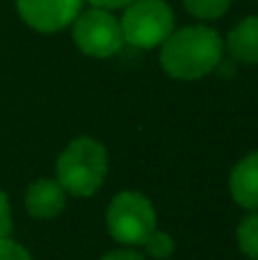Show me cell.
<instances>
[{
  "label": "cell",
  "instance_id": "cell-6",
  "mask_svg": "<svg viewBox=\"0 0 258 260\" xmlns=\"http://www.w3.org/2000/svg\"><path fill=\"white\" fill-rule=\"evenodd\" d=\"M85 0H16L18 16L37 32H59L82 12Z\"/></svg>",
  "mask_w": 258,
  "mask_h": 260
},
{
  "label": "cell",
  "instance_id": "cell-16",
  "mask_svg": "<svg viewBox=\"0 0 258 260\" xmlns=\"http://www.w3.org/2000/svg\"><path fill=\"white\" fill-rule=\"evenodd\" d=\"M91 7L99 9H108V12H114V9H123L133 3V0H87Z\"/></svg>",
  "mask_w": 258,
  "mask_h": 260
},
{
  "label": "cell",
  "instance_id": "cell-5",
  "mask_svg": "<svg viewBox=\"0 0 258 260\" xmlns=\"http://www.w3.org/2000/svg\"><path fill=\"white\" fill-rule=\"evenodd\" d=\"M71 25L76 46L89 57H112L123 46L121 23L108 9L91 7L87 12H80Z\"/></svg>",
  "mask_w": 258,
  "mask_h": 260
},
{
  "label": "cell",
  "instance_id": "cell-4",
  "mask_svg": "<svg viewBox=\"0 0 258 260\" xmlns=\"http://www.w3.org/2000/svg\"><path fill=\"white\" fill-rule=\"evenodd\" d=\"M108 231L117 242L137 247L155 231V212L151 201L140 192H121L108 208Z\"/></svg>",
  "mask_w": 258,
  "mask_h": 260
},
{
  "label": "cell",
  "instance_id": "cell-13",
  "mask_svg": "<svg viewBox=\"0 0 258 260\" xmlns=\"http://www.w3.org/2000/svg\"><path fill=\"white\" fill-rule=\"evenodd\" d=\"M0 260H32V258L18 242H14L9 238H0Z\"/></svg>",
  "mask_w": 258,
  "mask_h": 260
},
{
  "label": "cell",
  "instance_id": "cell-8",
  "mask_svg": "<svg viewBox=\"0 0 258 260\" xmlns=\"http://www.w3.org/2000/svg\"><path fill=\"white\" fill-rule=\"evenodd\" d=\"M231 194L238 206L258 210V151L236 165L231 174Z\"/></svg>",
  "mask_w": 258,
  "mask_h": 260
},
{
  "label": "cell",
  "instance_id": "cell-1",
  "mask_svg": "<svg viewBox=\"0 0 258 260\" xmlns=\"http://www.w3.org/2000/svg\"><path fill=\"white\" fill-rule=\"evenodd\" d=\"M224 59V41L208 25L174 30L160 46V67L176 80H199Z\"/></svg>",
  "mask_w": 258,
  "mask_h": 260
},
{
  "label": "cell",
  "instance_id": "cell-9",
  "mask_svg": "<svg viewBox=\"0 0 258 260\" xmlns=\"http://www.w3.org/2000/svg\"><path fill=\"white\" fill-rule=\"evenodd\" d=\"M227 53L242 64H258V16H247L227 37Z\"/></svg>",
  "mask_w": 258,
  "mask_h": 260
},
{
  "label": "cell",
  "instance_id": "cell-2",
  "mask_svg": "<svg viewBox=\"0 0 258 260\" xmlns=\"http://www.w3.org/2000/svg\"><path fill=\"white\" fill-rule=\"evenodd\" d=\"M108 174V151L91 137H78L57 157V183L73 197L99 192Z\"/></svg>",
  "mask_w": 258,
  "mask_h": 260
},
{
  "label": "cell",
  "instance_id": "cell-15",
  "mask_svg": "<svg viewBox=\"0 0 258 260\" xmlns=\"http://www.w3.org/2000/svg\"><path fill=\"white\" fill-rule=\"evenodd\" d=\"M101 260H144V256L137 253L135 249H117V251L105 253Z\"/></svg>",
  "mask_w": 258,
  "mask_h": 260
},
{
  "label": "cell",
  "instance_id": "cell-14",
  "mask_svg": "<svg viewBox=\"0 0 258 260\" xmlns=\"http://www.w3.org/2000/svg\"><path fill=\"white\" fill-rule=\"evenodd\" d=\"M12 233V208L7 194L0 189V238H9Z\"/></svg>",
  "mask_w": 258,
  "mask_h": 260
},
{
  "label": "cell",
  "instance_id": "cell-10",
  "mask_svg": "<svg viewBox=\"0 0 258 260\" xmlns=\"http://www.w3.org/2000/svg\"><path fill=\"white\" fill-rule=\"evenodd\" d=\"M238 247L245 256L258 260V212L240 221V226H238Z\"/></svg>",
  "mask_w": 258,
  "mask_h": 260
},
{
  "label": "cell",
  "instance_id": "cell-11",
  "mask_svg": "<svg viewBox=\"0 0 258 260\" xmlns=\"http://www.w3.org/2000/svg\"><path fill=\"white\" fill-rule=\"evenodd\" d=\"M183 7L199 21H215L231 7V0H183Z\"/></svg>",
  "mask_w": 258,
  "mask_h": 260
},
{
  "label": "cell",
  "instance_id": "cell-12",
  "mask_svg": "<svg viewBox=\"0 0 258 260\" xmlns=\"http://www.w3.org/2000/svg\"><path fill=\"white\" fill-rule=\"evenodd\" d=\"M144 249H146V253H149L151 258L165 260V258H169L174 253V240H172V235L163 233V231H153V233L146 238Z\"/></svg>",
  "mask_w": 258,
  "mask_h": 260
},
{
  "label": "cell",
  "instance_id": "cell-3",
  "mask_svg": "<svg viewBox=\"0 0 258 260\" xmlns=\"http://www.w3.org/2000/svg\"><path fill=\"white\" fill-rule=\"evenodd\" d=\"M123 44L133 48H155L174 32L176 16L167 0H133L121 16Z\"/></svg>",
  "mask_w": 258,
  "mask_h": 260
},
{
  "label": "cell",
  "instance_id": "cell-7",
  "mask_svg": "<svg viewBox=\"0 0 258 260\" xmlns=\"http://www.w3.org/2000/svg\"><path fill=\"white\" fill-rule=\"evenodd\" d=\"M64 189L57 180L41 178L27 187L25 192V208L37 219H50L64 210Z\"/></svg>",
  "mask_w": 258,
  "mask_h": 260
}]
</instances>
